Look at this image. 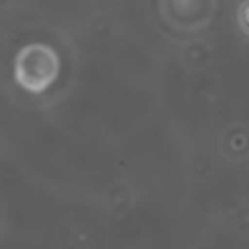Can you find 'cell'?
Wrapping results in <instances>:
<instances>
[{
  "instance_id": "1",
  "label": "cell",
  "mask_w": 249,
  "mask_h": 249,
  "mask_svg": "<svg viewBox=\"0 0 249 249\" xmlns=\"http://www.w3.org/2000/svg\"><path fill=\"white\" fill-rule=\"evenodd\" d=\"M57 73L58 57L51 48L35 44L20 50L15 76L22 88L31 92H41L55 80Z\"/></svg>"
}]
</instances>
